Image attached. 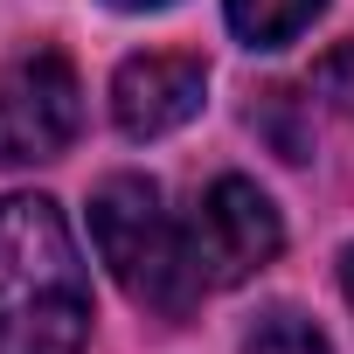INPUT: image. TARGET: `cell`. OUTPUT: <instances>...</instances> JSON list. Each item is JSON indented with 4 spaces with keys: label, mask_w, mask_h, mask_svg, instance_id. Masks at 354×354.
Here are the masks:
<instances>
[{
    "label": "cell",
    "mask_w": 354,
    "mask_h": 354,
    "mask_svg": "<svg viewBox=\"0 0 354 354\" xmlns=\"http://www.w3.org/2000/svg\"><path fill=\"white\" fill-rule=\"evenodd\" d=\"M202 104H209V63L181 56V49L125 56L118 77H111V118H118L125 139H167V132H181Z\"/></svg>",
    "instance_id": "5"
},
{
    "label": "cell",
    "mask_w": 354,
    "mask_h": 354,
    "mask_svg": "<svg viewBox=\"0 0 354 354\" xmlns=\"http://www.w3.org/2000/svg\"><path fill=\"white\" fill-rule=\"evenodd\" d=\"M104 8H118V15H153V8H174V0H104Z\"/></svg>",
    "instance_id": "8"
},
{
    "label": "cell",
    "mask_w": 354,
    "mask_h": 354,
    "mask_svg": "<svg viewBox=\"0 0 354 354\" xmlns=\"http://www.w3.org/2000/svg\"><path fill=\"white\" fill-rule=\"evenodd\" d=\"M340 292H347V306H354V243L340 250Z\"/></svg>",
    "instance_id": "9"
},
{
    "label": "cell",
    "mask_w": 354,
    "mask_h": 354,
    "mask_svg": "<svg viewBox=\"0 0 354 354\" xmlns=\"http://www.w3.org/2000/svg\"><path fill=\"white\" fill-rule=\"evenodd\" d=\"M278 250H285V223H278V209H271V195L257 181L223 174V181L202 188V202L188 216V264H195L202 299L257 278Z\"/></svg>",
    "instance_id": "3"
},
{
    "label": "cell",
    "mask_w": 354,
    "mask_h": 354,
    "mask_svg": "<svg viewBox=\"0 0 354 354\" xmlns=\"http://www.w3.org/2000/svg\"><path fill=\"white\" fill-rule=\"evenodd\" d=\"M326 0H230V28L243 49H285L319 21Z\"/></svg>",
    "instance_id": "6"
},
{
    "label": "cell",
    "mask_w": 354,
    "mask_h": 354,
    "mask_svg": "<svg viewBox=\"0 0 354 354\" xmlns=\"http://www.w3.org/2000/svg\"><path fill=\"white\" fill-rule=\"evenodd\" d=\"M91 243L111 264L118 292L132 306H146L153 319H188L202 306V285L188 264V223H174L160 181L104 174L91 188Z\"/></svg>",
    "instance_id": "2"
},
{
    "label": "cell",
    "mask_w": 354,
    "mask_h": 354,
    "mask_svg": "<svg viewBox=\"0 0 354 354\" xmlns=\"http://www.w3.org/2000/svg\"><path fill=\"white\" fill-rule=\"evenodd\" d=\"M84 132V84L63 49H28L0 70V167H42Z\"/></svg>",
    "instance_id": "4"
},
{
    "label": "cell",
    "mask_w": 354,
    "mask_h": 354,
    "mask_svg": "<svg viewBox=\"0 0 354 354\" xmlns=\"http://www.w3.org/2000/svg\"><path fill=\"white\" fill-rule=\"evenodd\" d=\"M243 354H333V347H326V333L299 306H264L243 326Z\"/></svg>",
    "instance_id": "7"
},
{
    "label": "cell",
    "mask_w": 354,
    "mask_h": 354,
    "mask_svg": "<svg viewBox=\"0 0 354 354\" xmlns=\"http://www.w3.org/2000/svg\"><path fill=\"white\" fill-rule=\"evenodd\" d=\"M91 271L49 195L0 202V354H84Z\"/></svg>",
    "instance_id": "1"
}]
</instances>
